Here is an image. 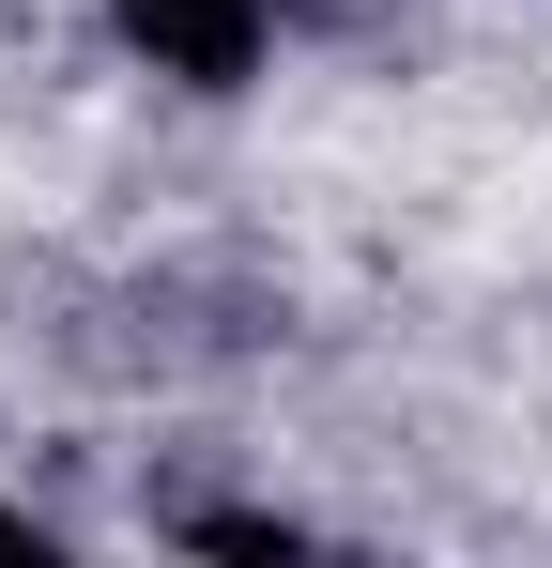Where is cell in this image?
<instances>
[{
    "label": "cell",
    "mask_w": 552,
    "mask_h": 568,
    "mask_svg": "<svg viewBox=\"0 0 552 568\" xmlns=\"http://www.w3.org/2000/svg\"><path fill=\"white\" fill-rule=\"evenodd\" d=\"M0 554H62V523H47L31 491H0Z\"/></svg>",
    "instance_id": "7a4b0ae2"
},
{
    "label": "cell",
    "mask_w": 552,
    "mask_h": 568,
    "mask_svg": "<svg viewBox=\"0 0 552 568\" xmlns=\"http://www.w3.org/2000/svg\"><path fill=\"white\" fill-rule=\"evenodd\" d=\"M92 47L123 62V78H154L184 108H246L276 93V62H292V31H307V0H78Z\"/></svg>",
    "instance_id": "6da1fadb"
}]
</instances>
